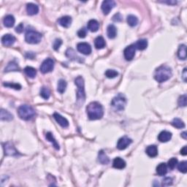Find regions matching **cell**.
I'll return each instance as SVG.
<instances>
[{
    "instance_id": "obj_1",
    "label": "cell",
    "mask_w": 187,
    "mask_h": 187,
    "mask_svg": "<svg viewBox=\"0 0 187 187\" xmlns=\"http://www.w3.org/2000/svg\"><path fill=\"white\" fill-rule=\"evenodd\" d=\"M86 113L90 120H98L103 117L104 109L100 102H92L86 107Z\"/></svg>"
},
{
    "instance_id": "obj_2",
    "label": "cell",
    "mask_w": 187,
    "mask_h": 187,
    "mask_svg": "<svg viewBox=\"0 0 187 187\" xmlns=\"http://www.w3.org/2000/svg\"><path fill=\"white\" fill-rule=\"evenodd\" d=\"M172 69L170 67L167 65H162L156 69L154 73V78L159 83L169 80L172 77Z\"/></svg>"
},
{
    "instance_id": "obj_3",
    "label": "cell",
    "mask_w": 187,
    "mask_h": 187,
    "mask_svg": "<svg viewBox=\"0 0 187 187\" xmlns=\"http://www.w3.org/2000/svg\"><path fill=\"white\" fill-rule=\"evenodd\" d=\"M75 83L78 87L77 92V102L76 103L78 106H81L85 102L86 93L84 89V80L81 76H78L75 80Z\"/></svg>"
},
{
    "instance_id": "obj_4",
    "label": "cell",
    "mask_w": 187,
    "mask_h": 187,
    "mask_svg": "<svg viewBox=\"0 0 187 187\" xmlns=\"http://www.w3.org/2000/svg\"><path fill=\"white\" fill-rule=\"evenodd\" d=\"M18 114L24 121H29L35 116V110L28 105H22L18 109Z\"/></svg>"
},
{
    "instance_id": "obj_5",
    "label": "cell",
    "mask_w": 187,
    "mask_h": 187,
    "mask_svg": "<svg viewBox=\"0 0 187 187\" xmlns=\"http://www.w3.org/2000/svg\"><path fill=\"white\" fill-rule=\"evenodd\" d=\"M127 105V98L124 94L119 93L115 96L111 101V106L116 111H122Z\"/></svg>"
},
{
    "instance_id": "obj_6",
    "label": "cell",
    "mask_w": 187,
    "mask_h": 187,
    "mask_svg": "<svg viewBox=\"0 0 187 187\" xmlns=\"http://www.w3.org/2000/svg\"><path fill=\"white\" fill-rule=\"evenodd\" d=\"M42 40V34L34 30H28L25 34V40L29 44H38Z\"/></svg>"
},
{
    "instance_id": "obj_7",
    "label": "cell",
    "mask_w": 187,
    "mask_h": 187,
    "mask_svg": "<svg viewBox=\"0 0 187 187\" xmlns=\"http://www.w3.org/2000/svg\"><path fill=\"white\" fill-rule=\"evenodd\" d=\"M53 68H54V61L51 58L46 59V60L43 61L40 67L41 73L43 74L50 73L53 70Z\"/></svg>"
},
{
    "instance_id": "obj_8",
    "label": "cell",
    "mask_w": 187,
    "mask_h": 187,
    "mask_svg": "<svg viewBox=\"0 0 187 187\" xmlns=\"http://www.w3.org/2000/svg\"><path fill=\"white\" fill-rule=\"evenodd\" d=\"M3 149L4 151H5V154L6 156H18V151L16 150V147L14 146V145L10 142H7V143H4L3 144Z\"/></svg>"
},
{
    "instance_id": "obj_9",
    "label": "cell",
    "mask_w": 187,
    "mask_h": 187,
    "mask_svg": "<svg viewBox=\"0 0 187 187\" xmlns=\"http://www.w3.org/2000/svg\"><path fill=\"white\" fill-rule=\"evenodd\" d=\"M135 51H136V48H135V45H130V46H127L124 51V56L125 59L127 61L132 60L133 58L135 57Z\"/></svg>"
},
{
    "instance_id": "obj_10",
    "label": "cell",
    "mask_w": 187,
    "mask_h": 187,
    "mask_svg": "<svg viewBox=\"0 0 187 187\" xmlns=\"http://www.w3.org/2000/svg\"><path fill=\"white\" fill-rule=\"evenodd\" d=\"M131 143H132V140H131V139L129 138L128 137L124 136L121 137V138L118 140V143H117V149L118 150L126 149Z\"/></svg>"
},
{
    "instance_id": "obj_11",
    "label": "cell",
    "mask_w": 187,
    "mask_h": 187,
    "mask_svg": "<svg viewBox=\"0 0 187 187\" xmlns=\"http://www.w3.org/2000/svg\"><path fill=\"white\" fill-rule=\"evenodd\" d=\"M116 6V2L113 0H105L102 4V10L105 15H108L111 10Z\"/></svg>"
},
{
    "instance_id": "obj_12",
    "label": "cell",
    "mask_w": 187,
    "mask_h": 187,
    "mask_svg": "<svg viewBox=\"0 0 187 187\" xmlns=\"http://www.w3.org/2000/svg\"><path fill=\"white\" fill-rule=\"evenodd\" d=\"M77 49L84 55H89L91 53V47L87 42H80L77 45Z\"/></svg>"
},
{
    "instance_id": "obj_13",
    "label": "cell",
    "mask_w": 187,
    "mask_h": 187,
    "mask_svg": "<svg viewBox=\"0 0 187 187\" xmlns=\"http://www.w3.org/2000/svg\"><path fill=\"white\" fill-rule=\"evenodd\" d=\"M53 118L56 121V122L60 125L61 127H62L63 128H66V127H68L69 126V122L67 121V118H65V117L61 116L60 114H59L58 113H54L53 114Z\"/></svg>"
},
{
    "instance_id": "obj_14",
    "label": "cell",
    "mask_w": 187,
    "mask_h": 187,
    "mask_svg": "<svg viewBox=\"0 0 187 187\" xmlns=\"http://www.w3.org/2000/svg\"><path fill=\"white\" fill-rule=\"evenodd\" d=\"M16 39L15 37L10 34H5L2 38V42L5 46H11L15 43Z\"/></svg>"
},
{
    "instance_id": "obj_15",
    "label": "cell",
    "mask_w": 187,
    "mask_h": 187,
    "mask_svg": "<svg viewBox=\"0 0 187 187\" xmlns=\"http://www.w3.org/2000/svg\"><path fill=\"white\" fill-rule=\"evenodd\" d=\"M172 138V133L168 131H162L158 135V140L161 143H166Z\"/></svg>"
},
{
    "instance_id": "obj_16",
    "label": "cell",
    "mask_w": 187,
    "mask_h": 187,
    "mask_svg": "<svg viewBox=\"0 0 187 187\" xmlns=\"http://www.w3.org/2000/svg\"><path fill=\"white\" fill-rule=\"evenodd\" d=\"M72 18L69 16H65L61 17L58 20V23L60 24L61 26L65 28H68L71 26L72 24Z\"/></svg>"
},
{
    "instance_id": "obj_17",
    "label": "cell",
    "mask_w": 187,
    "mask_h": 187,
    "mask_svg": "<svg viewBox=\"0 0 187 187\" xmlns=\"http://www.w3.org/2000/svg\"><path fill=\"white\" fill-rule=\"evenodd\" d=\"M126 162L121 157H116V159L114 160V162H113V166H114V167L116 168V169L122 170L126 167Z\"/></svg>"
},
{
    "instance_id": "obj_18",
    "label": "cell",
    "mask_w": 187,
    "mask_h": 187,
    "mask_svg": "<svg viewBox=\"0 0 187 187\" xmlns=\"http://www.w3.org/2000/svg\"><path fill=\"white\" fill-rule=\"evenodd\" d=\"M26 11L29 16L36 15L39 12V7L35 4L29 3L26 5Z\"/></svg>"
},
{
    "instance_id": "obj_19",
    "label": "cell",
    "mask_w": 187,
    "mask_h": 187,
    "mask_svg": "<svg viewBox=\"0 0 187 187\" xmlns=\"http://www.w3.org/2000/svg\"><path fill=\"white\" fill-rule=\"evenodd\" d=\"M15 21H16L15 18H14V16L12 15L6 16L3 20L4 25L7 28L13 27L14 24H15Z\"/></svg>"
},
{
    "instance_id": "obj_20",
    "label": "cell",
    "mask_w": 187,
    "mask_h": 187,
    "mask_svg": "<svg viewBox=\"0 0 187 187\" xmlns=\"http://www.w3.org/2000/svg\"><path fill=\"white\" fill-rule=\"evenodd\" d=\"M87 27L88 29L91 31V32H97L99 28H100V24H99V22L96 20L91 19L88 22Z\"/></svg>"
},
{
    "instance_id": "obj_21",
    "label": "cell",
    "mask_w": 187,
    "mask_h": 187,
    "mask_svg": "<svg viewBox=\"0 0 187 187\" xmlns=\"http://www.w3.org/2000/svg\"><path fill=\"white\" fill-rule=\"evenodd\" d=\"M0 118L2 121H7L10 122L13 119V116L9 111L1 109V112H0Z\"/></svg>"
},
{
    "instance_id": "obj_22",
    "label": "cell",
    "mask_w": 187,
    "mask_h": 187,
    "mask_svg": "<svg viewBox=\"0 0 187 187\" xmlns=\"http://www.w3.org/2000/svg\"><path fill=\"white\" fill-rule=\"evenodd\" d=\"M107 34L110 39H114L117 35V29L114 24H110L107 28Z\"/></svg>"
},
{
    "instance_id": "obj_23",
    "label": "cell",
    "mask_w": 187,
    "mask_h": 187,
    "mask_svg": "<svg viewBox=\"0 0 187 187\" xmlns=\"http://www.w3.org/2000/svg\"><path fill=\"white\" fill-rule=\"evenodd\" d=\"M66 56L68 57L69 59H71V60L81 61V62L82 61L81 57L78 56V55L76 54V53L75 52V51L72 48H69L68 50L67 51V52H66Z\"/></svg>"
},
{
    "instance_id": "obj_24",
    "label": "cell",
    "mask_w": 187,
    "mask_h": 187,
    "mask_svg": "<svg viewBox=\"0 0 187 187\" xmlns=\"http://www.w3.org/2000/svg\"><path fill=\"white\" fill-rule=\"evenodd\" d=\"M105 40L102 36L97 37L94 40V46L96 49H102L105 47Z\"/></svg>"
},
{
    "instance_id": "obj_25",
    "label": "cell",
    "mask_w": 187,
    "mask_h": 187,
    "mask_svg": "<svg viewBox=\"0 0 187 187\" xmlns=\"http://www.w3.org/2000/svg\"><path fill=\"white\" fill-rule=\"evenodd\" d=\"M98 160L102 164H108L110 163V159L105 154L104 151L101 150L98 154Z\"/></svg>"
},
{
    "instance_id": "obj_26",
    "label": "cell",
    "mask_w": 187,
    "mask_h": 187,
    "mask_svg": "<svg viewBox=\"0 0 187 187\" xmlns=\"http://www.w3.org/2000/svg\"><path fill=\"white\" fill-rule=\"evenodd\" d=\"M146 154L149 157L154 158L158 155V149L154 145H149L146 149Z\"/></svg>"
},
{
    "instance_id": "obj_27",
    "label": "cell",
    "mask_w": 187,
    "mask_h": 187,
    "mask_svg": "<svg viewBox=\"0 0 187 187\" xmlns=\"http://www.w3.org/2000/svg\"><path fill=\"white\" fill-rule=\"evenodd\" d=\"M11 71H20L19 66L18 65V64L16 63L15 61H10V62L8 63L7 66L5 69V73H8V72Z\"/></svg>"
},
{
    "instance_id": "obj_28",
    "label": "cell",
    "mask_w": 187,
    "mask_h": 187,
    "mask_svg": "<svg viewBox=\"0 0 187 187\" xmlns=\"http://www.w3.org/2000/svg\"><path fill=\"white\" fill-rule=\"evenodd\" d=\"M157 172L159 176H165L167 172V165L165 163H160L157 167Z\"/></svg>"
},
{
    "instance_id": "obj_29",
    "label": "cell",
    "mask_w": 187,
    "mask_h": 187,
    "mask_svg": "<svg viewBox=\"0 0 187 187\" xmlns=\"http://www.w3.org/2000/svg\"><path fill=\"white\" fill-rule=\"evenodd\" d=\"M46 138L48 140L49 142H51V143H52L53 146L54 147L55 149L56 150H59L60 149V147H59V143H57V141L56 140V139L54 138V137H53V134L51 132H47L46 134Z\"/></svg>"
},
{
    "instance_id": "obj_30",
    "label": "cell",
    "mask_w": 187,
    "mask_h": 187,
    "mask_svg": "<svg viewBox=\"0 0 187 187\" xmlns=\"http://www.w3.org/2000/svg\"><path fill=\"white\" fill-rule=\"evenodd\" d=\"M135 48L138 49L140 51H143L147 48L148 41L146 39H140L135 45Z\"/></svg>"
},
{
    "instance_id": "obj_31",
    "label": "cell",
    "mask_w": 187,
    "mask_h": 187,
    "mask_svg": "<svg viewBox=\"0 0 187 187\" xmlns=\"http://www.w3.org/2000/svg\"><path fill=\"white\" fill-rule=\"evenodd\" d=\"M178 56L180 59L185 60L186 59V46L185 45H180L178 48Z\"/></svg>"
},
{
    "instance_id": "obj_32",
    "label": "cell",
    "mask_w": 187,
    "mask_h": 187,
    "mask_svg": "<svg viewBox=\"0 0 187 187\" xmlns=\"http://www.w3.org/2000/svg\"><path fill=\"white\" fill-rule=\"evenodd\" d=\"M67 83L66 82L65 80L60 79L58 82V86H57V91H58L60 94H63L64 92L66 91L67 89Z\"/></svg>"
},
{
    "instance_id": "obj_33",
    "label": "cell",
    "mask_w": 187,
    "mask_h": 187,
    "mask_svg": "<svg viewBox=\"0 0 187 187\" xmlns=\"http://www.w3.org/2000/svg\"><path fill=\"white\" fill-rule=\"evenodd\" d=\"M24 73H25L26 75H27L29 78H35L37 75L36 69L33 68L32 67H26V68L24 69Z\"/></svg>"
},
{
    "instance_id": "obj_34",
    "label": "cell",
    "mask_w": 187,
    "mask_h": 187,
    "mask_svg": "<svg viewBox=\"0 0 187 187\" xmlns=\"http://www.w3.org/2000/svg\"><path fill=\"white\" fill-rule=\"evenodd\" d=\"M171 124H172V126H173L174 127H176V128H177V129H182V128H184V127H185L184 122H183L181 119L178 118H174L173 120L172 121Z\"/></svg>"
},
{
    "instance_id": "obj_35",
    "label": "cell",
    "mask_w": 187,
    "mask_h": 187,
    "mask_svg": "<svg viewBox=\"0 0 187 187\" xmlns=\"http://www.w3.org/2000/svg\"><path fill=\"white\" fill-rule=\"evenodd\" d=\"M127 23L130 26H135L138 24V18L134 15H129L127 16Z\"/></svg>"
},
{
    "instance_id": "obj_36",
    "label": "cell",
    "mask_w": 187,
    "mask_h": 187,
    "mask_svg": "<svg viewBox=\"0 0 187 187\" xmlns=\"http://www.w3.org/2000/svg\"><path fill=\"white\" fill-rule=\"evenodd\" d=\"M40 96L45 100H48L51 96V91L47 87H42L40 90Z\"/></svg>"
},
{
    "instance_id": "obj_37",
    "label": "cell",
    "mask_w": 187,
    "mask_h": 187,
    "mask_svg": "<svg viewBox=\"0 0 187 187\" xmlns=\"http://www.w3.org/2000/svg\"><path fill=\"white\" fill-rule=\"evenodd\" d=\"M105 76L108 78H114L118 75V73L115 69H107L105 71Z\"/></svg>"
},
{
    "instance_id": "obj_38",
    "label": "cell",
    "mask_w": 187,
    "mask_h": 187,
    "mask_svg": "<svg viewBox=\"0 0 187 187\" xmlns=\"http://www.w3.org/2000/svg\"><path fill=\"white\" fill-rule=\"evenodd\" d=\"M177 164H178V159H176V158L172 157L169 160V161H168L167 165V167H169L170 170H173L174 168L176 167Z\"/></svg>"
},
{
    "instance_id": "obj_39",
    "label": "cell",
    "mask_w": 187,
    "mask_h": 187,
    "mask_svg": "<svg viewBox=\"0 0 187 187\" xmlns=\"http://www.w3.org/2000/svg\"><path fill=\"white\" fill-rule=\"evenodd\" d=\"M178 169L182 173H186L187 172V162L186 161H183L180 162L178 165Z\"/></svg>"
},
{
    "instance_id": "obj_40",
    "label": "cell",
    "mask_w": 187,
    "mask_h": 187,
    "mask_svg": "<svg viewBox=\"0 0 187 187\" xmlns=\"http://www.w3.org/2000/svg\"><path fill=\"white\" fill-rule=\"evenodd\" d=\"M178 105H179V107H186V106L187 96L186 94L181 95L179 98H178Z\"/></svg>"
},
{
    "instance_id": "obj_41",
    "label": "cell",
    "mask_w": 187,
    "mask_h": 187,
    "mask_svg": "<svg viewBox=\"0 0 187 187\" xmlns=\"http://www.w3.org/2000/svg\"><path fill=\"white\" fill-rule=\"evenodd\" d=\"M4 86L6 87L11 88V89H14L16 90H20L21 89V86L18 83H4Z\"/></svg>"
},
{
    "instance_id": "obj_42",
    "label": "cell",
    "mask_w": 187,
    "mask_h": 187,
    "mask_svg": "<svg viewBox=\"0 0 187 187\" xmlns=\"http://www.w3.org/2000/svg\"><path fill=\"white\" fill-rule=\"evenodd\" d=\"M61 44H62V40H61V39H56L53 44V49H54L55 51H58L59 48H60V46H61Z\"/></svg>"
},
{
    "instance_id": "obj_43",
    "label": "cell",
    "mask_w": 187,
    "mask_h": 187,
    "mask_svg": "<svg viewBox=\"0 0 187 187\" xmlns=\"http://www.w3.org/2000/svg\"><path fill=\"white\" fill-rule=\"evenodd\" d=\"M86 34H87V31H86L85 28L81 29L78 32V36L80 38H85Z\"/></svg>"
},
{
    "instance_id": "obj_44",
    "label": "cell",
    "mask_w": 187,
    "mask_h": 187,
    "mask_svg": "<svg viewBox=\"0 0 187 187\" xmlns=\"http://www.w3.org/2000/svg\"><path fill=\"white\" fill-rule=\"evenodd\" d=\"M172 184V179L171 178H165L162 180V185L164 186H170Z\"/></svg>"
},
{
    "instance_id": "obj_45",
    "label": "cell",
    "mask_w": 187,
    "mask_h": 187,
    "mask_svg": "<svg viewBox=\"0 0 187 187\" xmlns=\"http://www.w3.org/2000/svg\"><path fill=\"white\" fill-rule=\"evenodd\" d=\"M113 20L115 22H119L122 20V16L120 13H116L115 14L113 17Z\"/></svg>"
},
{
    "instance_id": "obj_46",
    "label": "cell",
    "mask_w": 187,
    "mask_h": 187,
    "mask_svg": "<svg viewBox=\"0 0 187 187\" xmlns=\"http://www.w3.org/2000/svg\"><path fill=\"white\" fill-rule=\"evenodd\" d=\"M16 32L17 33H22L24 32V24H20L16 28Z\"/></svg>"
},
{
    "instance_id": "obj_47",
    "label": "cell",
    "mask_w": 187,
    "mask_h": 187,
    "mask_svg": "<svg viewBox=\"0 0 187 187\" xmlns=\"http://www.w3.org/2000/svg\"><path fill=\"white\" fill-rule=\"evenodd\" d=\"M180 154L183 155V156H186L187 155V148L186 146H184L183 149H181V150H180Z\"/></svg>"
},
{
    "instance_id": "obj_48",
    "label": "cell",
    "mask_w": 187,
    "mask_h": 187,
    "mask_svg": "<svg viewBox=\"0 0 187 187\" xmlns=\"http://www.w3.org/2000/svg\"><path fill=\"white\" fill-rule=\"evenodd\" d=\"M183 79L184 82H186V68H184V72H183Z\"/></svg>"
},
{
    "instance_id": "obj_49",
    "label": "cell",
    "mask_w": 187,
    "mask_h": 187,
    "mask_svg": "<svg viewBox=\"0 0 187 187\" xmlns=\"http://www.w3.org/2000/svg\"><path fill=\"white\" fill-rule=\"evenodd\" d=\"M164 3H167L168 5H176L177 4V2L176 1H167V2H163Z\"/></svg>"
},
{
    "instance_id": "obj_50",
    "label": "cell",
    "mask_w": 187,
    "mask_h": 187,
    "mask_svg": "<svg viewBox=\"0 0 187 187\" xmlns=\"http://www.w3.org/2000/svg\"><path fill=\"white\" fill-rule=\"evenodd\" d=\"M181 137L183 138L186 140L187 139V135H186V131H184V132L181 133Z\"/></svg>"
}]
</instances>
